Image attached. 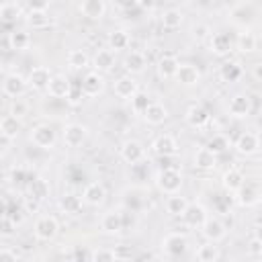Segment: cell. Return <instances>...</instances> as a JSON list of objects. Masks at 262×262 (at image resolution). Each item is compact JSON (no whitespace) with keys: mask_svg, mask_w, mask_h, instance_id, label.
<instances>
[{"mask_svg":"<svg viewBox=\"0 0 262 262\" xmlns=\"http://www.w3.org/2000/svg\"><path fill=\"white\" fill-rule=\"evenodd\" d=\"M182 172L178 168H172V166H166L158 172L156 176V184L158 188L164 192V194H174V192H180L182 188Z\"/></svg>","mask_w":262,"mask_h":262,"instance_id":"cell-1","label":"cell"},{"mask_svg":"<svg viewBox=\"0 0 262 262\" xmlns=\"http://www.w3.org/2000/svg\"><path fill=\"white\" fill-rule=\"evenodd\" d=\"M31 141H33V145H37L39 149H51L53 145H55V141H57V135H55V129L51 127V125H35L33 129H31Z\"/></svg>","mask_w":262,"mask_h":262,"instance_id":"cell-2","label":"cell"},{"mask_svg":"<svg viewBox=\"0 0 262 262\" xmlns=\"http://www.w3.org/2000/svg\"><path fill=\"white\" fill-rule=\"evenodd\" d=\"M35 237L41 242H51L59 231V221L53 215H41L35 221Z\"/></svg>","mask_w":262,"mask_h":262,"instance_id":"cell-3","label":"cell"},{"mask_svg":"<svg viewBox=\"0 0 262 262\" xmlns=\"http://www.w3.org/2000/svg\"><path fill=\"white\" fill-rule=\"evenodd\" d=\"M27 78H23L20 74L16 72H10L4 76L2 80V92L8 96V98H20L25 92H27Z\"/></svg>","mask_w":262,"mask_h":262,"instance_id":"cell-4","label":"cell"},{"mask_svg":"<svg viewBox=\"0 0 262 262\" xmlns=\"http://www.w3.org/2000/svg\"><path fill=\"white\" fill-rule=\"evenodd\" d=\"M201 233L207 242H221L225 235H227V229H225V223L219 219V217H209L201 223Z\"/></svg>","mask_w":262,"mask_h":262,"instance_id":"cell-5","label":"cell"},{"mask_svg":"<svg viewBox=\"0 0 262 262\" xmlns=\"http://www.w3.org/2000/svg\"><path fill=\"white\" fill-rule=\"evenodd\" d=\"M162 248L168 256H182L188 248V237L186 233H180V231H170L168 235H164L162 239Z\"/></svg>","mask_w":262,"mask_h":262,"instance_id":"cell-6","label":"cell"},{"mask_svg":"<svg viewBox=\"0 0 262 262\" xmlns=\"http://www.w3.org/2000/svg\"><path fill=\"white\" fill-rule=\"evenodd\" d=\"M233 47L235 45H233V39H231L229 33L217 31V33H211L209 35V49H211V53L223 57V55H229L233 51Z\"/></svg>","mask_w":262,"mask_h":262,"instance_id":"cell-7","label":"cell"},{"mask_svg":"<svg viewBox=\"0 0 262 262\" xmlns=\"http://www.w3.org/2000/svg\"><path fill=\"white\" fill-rule=\"evenodd\" d=\"M184 121H186L192 129H205V127L211 123V113L207 111V106L194 102V104H190V106L186 108Z\"/></svg>","mask_w":262,"mask_h":262,"instance_id":"cell-8","label":"cell"},{"mask_svg":"<svg viewBox=\"0 0 262 262\" xmlns=\"http://www.w3.org/2000/svg\"><path fill=\"white\" fill-rule=\"evenodd\" d=\"M86 137H88V129L82 123H68L61 133V139L68 147H80L86 141Z\"/></svg>","mask_w":262,"mask_h":262,"instance_id":"cell-9","label":"cell"},{"mask_svg":"<svg viewBox=\"0 0 262 262\" xmlns=\"http://www.w3.org/2000/svg\"><path fill=\"white\" fill-rule=\"evenodd\" d=\"M233 194H235L237 205H239V207H246V209L256 207V205L260 203V188H258L256 184H248V182H244Z\"/></svg>","mask_w":262,"mask_h":262,"instance_id":"cell-10","label":"cell"},{"mask_svg":"<svg viewBox=\"0 0 262 262\" xmlns=\"http://www.w3.org/2000/svg\"><path fill=\"white\" fill-rule=\"evenodd\" d=\"M233 147H235V151L239 156H254L258 151V147H260V139H258V135L254 131H244L235 139Z\"/></svg>","mask_w":262,"mask_h":262,"instance_id":"cell-11","label":"cell"},{"mask_svg":"<svg viewBox=\"0 0 262 262\" xmlns=\"http://www.w3.org/2000/svg\"><path fill=\"white\" fill-rule=\"evenodd\" d=\"M121 158H123V162H127V164H137V162H143V158H145V147H143V143L141 141H137V139H127L123 145H121Z\"/></svg>","mask_w":262,"mask_h":262,"instance_id":"cell-12","label":"cell"},{"mask_svg":"<svg viewBox=\"0 0 262 262\" xmlns=\"http://www.w3.org/2000/svg\"><path fill=\"white\" fill-rule=\"evenodd\" d=\"M82 201L90 207H100L104 201H106V188L102 182H88L84 186V192H82Z\"/></svg>","mask_w":262,"mask_h":262,"instance_id":"cell-13","label":"cell"},{"mask_svg":"<svg viewBox=\"0 0 262 262\" xmlns=\"http://www.w3.org/2000/svg\"><path fill=\"white\" fill-rule=\"evenodd\" d=\"M80 88H82L84 96L94 98V96L102 94V90H104V78L100 76V72H88V74L82 78Z\"/></svg>","mask_w":262,"mask_h":262,"instance_id":"cell-14","label":"cell"},{"mask_svg":"<svg viewBox=\"0 0 262 262\" xmlns=\"http://www.w3.org/2000/svg\"><path fill=\"white\" fill-rule=\"evenodd\" d=\"M227 111L235 119H244L252 113V98L248 94H233L227 102Z\"/></svg>","mask_w":262,"mask_h":262,"instance_id":"cell-15","label":"cell"},{"mask_svg":"<svg viewBox=\"0 0 262 262\" xmlns=\"http://www.w3.org/2000/svg\"><path fill=\"white\" fill-rule=\"evenodd\" d=\"M125 227V217L123 213L119 211H108L102 215L100 219V231L106 233V235H115V233H121Z\"/></svg>","mask_w":262,"mask_h":262,"instance_id":"cell-16","label":"cell"},{"mask_svg":"<svg viewBox=\"0 0 262 262\" xmlns=\"http://www.w3.org/2000/svg\"><path fill=\"white\" fill-rule=\"evenodd\" d=\"M151 151H154L156 156H160V158H170V156H174V154L178 151V143H176V139H174L172 135L164 133V135H158V137L154 139Z\"/></svg>","mask_w":262,"mask_h":262,"instance_id":"cell-17","label":"cell"},{"mask_svg":"<svg viewBox=\"0 0 262 262\" xmlns=\"http://www.w3.org/2000/svg\"><path fill=\"white\" fill-rule=\"evenodd\" d=\"M174 78L180 86H196L201 82V70L194 68L192 63H180Z\"/></svg>","mask_w":262,"mask_h":262,"instance_id":"cell-18","label":"cell"},{"mask_svg":"<svg viewBox=\"0 0 262 262\" xmlns=\"http://www.w3.org/2000/svg\"><path fill=\"white\" fill-rule=\"evenodd\" d=\"M135 92H139V86L135 82V78L129 74V76H121L115 80V94L123 100H131L135 96Z\"/></svg>","mask_w":262,"mask_h":262,"instance_id":"cell-19","label":"cell"},{"mask_svg":"<svg viewBox=\"0 0 262 262\" xmlns=\"http://www.w3.org/2000/svg\"><path fill=\"white\" fill-rule=\"evenodd\" d=\"M20 131H23V123H20L18 117H14V115L8 113V115H4V117L0 119V135H2L4 139L12 141V139L18 137Z\"/></svg>","mask_w":262,"mask_h":262,"instance_id":"cell-20","label":"cell"},{"mask_svg":"<svg viewBox=\"0 0 262 262\" xmlns=\"http://www.w3.org/2000/svg\"><path fill=\"white\" fill-rule=\"evenodd\" d=\"M49 80H51L49 70L43 68V66H37V68H33V70L29 72V76H27V86L33 88V90H47Z\"/></svg>","mask_w":262,"mask_h":262,"instance_id":"cell-21","label":"cell"},{"mask_svg":"<svg viewBox=\"0 0 262 262\" xmlns=\"http://www.w3.org/2000/svg\"><path fill=\"white\" fill-rule=\"evenodd\" d=\"M70 88H72V82H70L63 74L51 76V80H49V84H47V92H49V96H53V98H66L68 92H70Z\"/></svg>","mask_w":262,"mask_h":262,"instance_id":"cell-22","label":"cell"},{"mask_svg":"<svg viewBox=\"0 0 262 262\" xmlns=\"http://www.w3.org/2000/svg\"><path fill=\"white\" fill-rule=\"evenodd\" d=\"M141 117L145 119L147 125H162L168 119V108L162 102H149Z\"/></svg>","mask_w":262,"mask_h":262,"instance_id":"cell-23","label":"cell"},{"mask_svg":"<svg viewBox=\"0 0 262 262\" xmlns=\"http://www.w3.org/2000/svg\"><path fill=\"white\" fill-rule=\"evenodd\" d=\"M80 12L90 20H100L106 12V4H104V0H82Z\"/></svg>","mask_w":262,"mask_h":262,"instance_id":"cell-24","label":"cell"},{"mask_svg":"<svg viewBox=\"0 0 262 262\" xmlns=\"http://www.w3.org/2000/svg\"><path fill=\"white\" fill-rule=\"evenodd\" d=\"M145 66H147V59H145V55H143L141 51H131V53H127L125 59H123V68H125L127 74H131V76L145 72Z\"/></svg>","mask_w":262,"mask_h":262,"instance_id":"cell-25","label":"cell"},{"mask_svg":"<svg viewBox=\"0 0 262 262\" xmlns=\"http://www.w3.org/2000/svg\"><path fill=\"white\" fill-rule=\"evenodd\" d=\"M178 66H180V61H178V57H176V55H172V53H164V55H160V59H158V66H156V68H158L160 78L168 80V78H174V74H176Z\"/></svg>","mask_w":262,"mask_h":262,"instance_id":"cell-26","label":"cell"},{"mask_svg":"<svg viewBox=\"0 0 262 262\" xmlns=\"http://www.w3.org/2000/svg\"><path fill=\"white\" fill-rule=\"evenodd\" d=\"M244 182H246V178H244L242 170H237V168H229V170L223 172L221 184H223V190H225L227 194H233Z\"/></svg>","mask_w":262,"mask_h":262,"instance_id":"cell-27","label":"cell"},{"mask_svg":"<svg viewBox=\"0 0 262 262\" xmlns=\"http://www.w3.org/2000/svg\"><path fill=\"white\" fill-rule=\"evenodd\" d=\"M94 72H111L115 66V51L113 49H98L92 57Z\"/></svg>","mask_w":262,"mask_h":262,"instance_id":"cell-28","label":"cell"},{"mask_svg":"<svg viewBox=\"0 0 262 262\" xmlns=\"http://www.w3.org/2000/svg\"><path fill=\"white\" fill-rule=\"evenodd\" d=\"M217 158H219V156H215L211 149H207V147H199V149L194 151L192 162H194V168L207 172V170H213V168L217 166Z\"/></svg>","mask_w":262,"mask_h":262,"instance_id":"cell-29","label":"cell"},{"mask_svg":"<svg viewBox=\"0 0 262 262\" xmlns=\"http://www.w3.org/2000/svg\"><path fill=\"white\" fill-rule=\"evenodd\" d=\"M182 219L186 221L188 227H201V223L207 219V209H205L203 205H199V203H194V205L188 203V207H186Z\"/></svg>","mask_w":262,"mask_h":262,"instance_id":"cell-30","label":"cell"},{"mask_svg":"<svg viewBox=\"0 0 262 262\" xmlns=\"http://www.w3.org/2000/svg\"><path fill=\"white\" fill-rule=\"evenodd\" d=\"M82 196H78V194H74V192H66V194H61L59 196V201H57V207L63 211V213H68V215H78L80 211H82Z\"/></svg>","mask_w":262,"mask_h":262,"instance_id":"cell-31","label":"cell"},{"mask_svg":"<svg viewBox=\"0 0 262 262\" xmlns=\"http://www.w3.org/2000/svg\"><path fill=\"white\" fill-rule=\"evenodd\" d=\"M31 45V35L23 29H14L8 33V47L12 51H25Z\"/></svg>","mask_w":262,"mask_h":262,"instance_id":"cell-32","label":"cell"},{"mask_svg":"<svg viewBox=\"0 0 262 262\" xmlns=\"http://www.w3.org/2000/svg\"><path fill=\"white\" fill-rule=\"evenodd\" d=\"M194 256L201 262H217L221 258V250H219V246L215 242H205V244H201L196 248V254Z\"/></svg>","mask_w":262,"mask_h":262,"instance_id":"cell-33","label":"cell"},{"mask_svg":"<svg viewBox=\"0 0 262 262\" xmlns=\"http://www.w3.org/2000/svg\"><path fill=\"white\" fill-rule=\"evenodd\" d=\"M186 207H188L186 196H182V194H178V192L168 194V199H166V211H168L172 217H182L184 211H186Z\"/></svg>","mask_w":262,"mask_h":262,"instance_id":"cell-34","label":"cell"},{"mask_svg":"<svg viewBox=\"0 0 262 262\" xmlns=\"http://www.w3.org/2000/svg\"><path fill=\"white\" fill-rule=\"evenodd\" d=\"M242 74H244V70H242V66L237 61H225L219 68V78L223 82H227V84L229 82H237L242 78Z\"/></svg>","mask_w":262,"mask_h":262,"instance_id":"cell-35","label":"cell"},{"mask_svg":"<svg viewBox=\"0 0 262 262\" xmlns=\"http://www.w3.org/2000/svg\"><path fill=\"white\" fill-rule=\"evenodd\" d=\"M233 45L242 53H254L256 47H258V41H256V35L252 31H244V33L237 35V41H233Z\"/></svg>","mask_w":262,"mask_h":262,"instance_id":"cell-36","label":"cell"},{"mask_svg":"<svg viewBox=\"0 0 262 262\" xmlns=\"http://www.w3.org/2000/svg\"><path fill=\"white\" fill-rule=\"evenodd\" d=\"M182 20H184V14H182L178 8H168V10H164V14H162V27L168 29V31L178 29V27L182 25Z\"/></svg>","mask_w":262,"mask_h":262,"instance_id":"cell-37","label":"cell"},{"mask_svg":"<svg viewBox=\"0 0 262 262\" xmlns=\"http://www.w3.org/2000/svg\"><path fill=\"white\" fill-rule=\"evenodd\" d=\"M27 23L33 29H45V27H49L51 16H49L47 10H29L27 12Z\"/></svg>","mask_w":262,"mask_h":262,"instance_id":"cell-38","label":"cell"},{"mask_svg":"<svg viewBox=\"0 0 262 262\" xmlns=\"http://www.w3.org/2000/svg\"><path fill=\"white\" fill-rule=\"evenodd\" d=\"M106 41H108V49H115V51H123V49L129 47V35L123 29H117V31L108 33Z\"/></svg>","mask_w":262,"mask_h":262,"instance_id":"cell-39","label":"cell"},{"mask_svg":"<svg viewBox=\"0 0 262 262\" xmlns=\"http://www.w3.org/2000/svg\"><path fill=\"white\" fill-rule=\"evenodd\" d=\"M29 192H31V199H35V201H45L47 196H49V192H51V188H49V182L47 180H43V178H35L33 182H31V186H29Z\"/></svg>","mask_w":262,"mask_h":262,"instance_id":"cell-40","label":"cell"},{"mask_svg":"<svg viewBox=\"0 0 262 262\" xmlns=\"http://www.w3.org/2000/svg\"><path fill=\"white\" fill-rule=\"evenodd\" d=\"M68 66H70L72 70H84V68L90 66V57H88V53L82 51V49H72V51L68 53Z\"/></svg>","mask_w":262,"mask_h":262,"instance_id":"cell-41","label":"cell"},{"mask_svg":"<svg viewBox=\"0 0 262 262\" xmlns=\"http://www.w3.org/2000/svg\"><path fill=\"white\" fill-rule=\"evenodd\" d=\"M205 147L211 149L215 156H221L223 151L229 149V139H227V135H223V133H215V135L209 137V141H207Z\"/></svg>","mask_w":262,"mask_h":262,"instance_id":"cell-42","label":"cell"},{"mask_svg":"<svg viewBox=\"0 0 262 262\" xmlns=\"http://www.w3.org/2000/svg\"><path fill=\"white\" fill-rule=\"evenodd\" d=\"M20 16H23V10H20V6L16 2H6V4L0 6V18L4 23H14Z\"/></svg>","mask_w":262,"mask_h":262,"instance_id":"cell-43","label":"cell"},{"mask_svg":"<svg viewBox=\"0 0 262 262\" xmlns=\"http://www.w3.org/2000/svg\"><path fill=\"white\" fill-rule=\"evenodd\" d=\"M149 102H151V98L145 92H135V96L131 98V111L135 115H143V111L147 108Z\"/></svg>","mask_w":262,"mask_h":262,"instance_id":"cell-44","label":"cell"},{"mask_svg":"<svg viewBox=\"0 0 262 262\" xmlns=\"http://www.w3.org/2000/svg\"><path fill=\"white\" fill-rule=\"evenodd\" d=\"M92 260L94 262H113L115 252H113V248H96V250H92Z\"/></svg>","mask_w":262,"mask_h":262,"instance_id":"cell-45","label":"cell"},{"mask_svg":"<svg viewBox=\"0 0 262 262\" xmlns=\"http://www.w3.org/2000/svg\"><path fill=\"white\" fill-rule=\"evenodd\" d=\"M246 250H248V256H252V258H262V239L258 237V235H254V237H250V242H248V246H246Z\"/></svg>","mask_w":262,"mask_h":262,"instance_id":"cell-46","label":"cell"},{"mask_svg":"<svg viewBox=\"0 0 262 262\" xmlns=\"http://www.w3.org/2000/svg\"><path fill=\"white\" fill-rule=\"evenodd\" d=\"M27 111H29V104L25 102V100H20V98H12V102H10V115H14V117H25L27 115Z\"/></svg>","mask_w":262,"mask_h":262,"instance_id":"cell-47","label":"cell"},{"mask_svg":"<svg viewBox=\"0 0 262 262\" xmlns=\"http://www.w3.org/2000/svg\"><path fill=\"white\" fill-rule=\"evenodd\" d=\"M14 229H16V223L10 217H2L0 219V235L2 237H10L14 233Z\"/></svg>","mask_w":262,"mask_h":262,"instance_id":"cell-48","label":"cell"},{"mask_svg":"<svg viewBox=\"0 0 262 262\" xmlns=\"http://www.w3.org/2000/svg\"><path fill=\"white\" fill-rule=\"evenodd\" d=\"M66 100H68L70 104H80V102L84 100V92H82V88H80V86H72L70 92H68V96H66Z\"/></svg>","mask_w":262,"mask_h":262,"instance_id":"cell-49","label":"cell"},{"mask_svg":"<svg viewBox=\"0 0 262 262\" xmlns=\"http://www.w3.org/2000/svg\"><path fill=\"white\" fill-rule=\"evenodd\" d=\"M25 180H27V170H25L23 166L10 170V182H12V184H23Z\"/></svg>","mask_w":262,"mask_h":262,"instance_id":"cell-50","label":"cell"},{"mask_svg":"<svg viewBox=\"0 0 262 262\" xmlns=\"http://www.w3.org/2000/svg\"><path fill=\"white\" fill-rule=\"evenodd\" d=\"M18 260V252L12 248H0V262H14Z\"/></svg>","mask_w":262,"mask_h":262,"instance_id":"cell-51","label":"cell"},{"mask_svg":"<svg viewBox=\"0 0 262 262\" xmlns=\"http://www.w3.org/2000/svg\"><path fill=\"white\" fill-rule=\"evenodd\" d=\"M115 4H117L121 10H125V12H131V10L139 8V0H115Z\"/></svg>","mask_w":262,"mask_h":262,"instance_id":"cell-52","label":"cell"},{"mask_svg":"<svg viewBox=\"0 0 262 262\" xmlns=\"http://www.w3.org/2000/svg\"><path fill=\"white\" fill-rule=\"evenodd\" d=\"M113 252H115V260H129L131 258V250L127 246H115Z\"/></svg>","mask_w":262,"mask_h":262,"instance_id":"cell-53","label":"cell"},{"mask_svg":"<svg viewBox=\"0 0 262 262\" xmlns=\"http://www.w3.org/2000/svg\"><path fill=\"white\" fill-rule=\"evenodd\" d=\"M72 258H74V260H92V250L76 248V250L72 252Z\"/></svg>","mask_w":262,"mask_h":262,"instance_id":"cell-54","label":"cell"},{"mask_svg":"<svg viewBox=\"0 0 262 262\" xmlns=\"http://www.w3.org/2000/svg\"><path fill=\"white\" fill-rule=\"evenodd\" d=\"M29 6L31 10H47L49 0H29Z\"/></svg>","mask_w":262,"mask_h":262,"instance_id":"cell-55","label":"cell"},{"mask_svg":"<svg viewBox=\"0 0 262 262\" xmlns=\"http://www.w3.org/2000/svg\"><path fill=\"white\" fill-rule=\"evenodd\" d=\"M207 35H209V27H207V25H199V27H194V37L203 39V37H207Z\"/></svg>","mask_w":262,"mask_h":262,"instance_id":"cell-56","label":"cell"},{"mask_svg":"<svg viewBox=\"0 0 262 262\" xmlns=\"http://www.w3.org/2000/svg\"><path fill=\"white\" fill-rule=\"evenodd\" d=\"M156 4H158V0H139V8H143V10H149Z\"/></svg>","mask_w":262,"mask_h":262,"instance_id":"cell-57","label":"cell"},{"mask_svg":"<svg viewBox=\"0 0 262 262\" xmlns=\"http://www.w3.org/2000/svg\"><path fill=\"white\" fill-rule=\"evenodd\" d=\"M2 217H8V203L0 196V219H2Z\"/></svg>","mask_w":262,"mask_h":262,"instance_id":"cell-58","label":"cell"},{"mask_svg":"<svg viewBox=\"0 0 262 262\" xmlns=\"http://www.w3.org/2000/svg\"><path fill=\"white\" fill-rule=\"evenodd\" d=\"M254 78L256 80H262V66L260 63H254Z\"/></svg>","mask_w":262,"mask_h":262,"instance_id":"cell-59","label":"cell"}]
</instances>
